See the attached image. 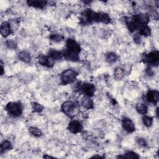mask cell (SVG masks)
Returning a JSON list of instances; mask_svg holds the SVG:
<instances>
[{
  "instance_id": "obj_18",
  "label": "cell",
  "mask_w": 159,
  "mask_h": 159,
  "mask_svg": "<svg viewBox=\"0 0 159 159\" xmlns=\"http://www.w3.org/2000/svg\"><path fill=\"white\" fill-rule=\"evenodd\" d=\"M19 59L25 63H29L31 61L30 54L26 51H22L18 54Z\"/></svg>"
},
{
  "instance_id": "obj_15",
  "label": "cell",
  "mask_w": 159,
  "mask_h": 159,
  "mask_svg": "<svg viewBox=\"0 0 159 159\" xmlns=\"http://www.w3.org/2000/svg\"><path fill=\"white\" fill-rule=\"evenodd\" d=\"M27 3L30 6H32L35 8L42 9L45 6V5L47 3V1H42V0H30V1H27Z\"/></svg>"
},
{
  "instance_id": "obj_7",
  "label": "cell",
  "mask_w": 159,
  "mask_h": 159,
  "mask_svg": "<svg viewBox=\"0 0 159 159\" xmlns=\"http://www.w3.org/2000/svg\"><path fill=\"white\" fill-rule=\"evenodd\" d=\"M142 60L144 63L152 66H158L159 63V54L158 51H154L145 54Z\"/></svg>"
},
{
  "instance_id": "obj_33",
  "label": "cell",
  "mask_w": 159,
  "mask_h": 159,
  "mask_svg": "<svg viewBox=\"0 0 159 159\" xmlns=\"http://www.w3.org/2000/svg\"><path fill=\"white\" fill-rule=\"evenodd\" d=\"M4 73V67L2 63V61H1V75H2Z\"/></svg>"
},
{
  "instance_id": "obj_23",
  "label": "cell",
  "mask_w": 159,
  "mask_h": 159,
  "mask_svg": "<svg viewBox=\"0 0 159 159\" xmlns=\"http://www.w3.org/2000/svg\"><path fill=\"white\" fill-rule=\"evenodd\" d=\"M124 75V71L121 67H117L114 71V78L117 80H120L122 79Z\"/></svg>"
},
{
  "instance_id": "obj_22",
  "label": "cell",
  "mask_w": 159,
  "mask_h": 159,
  "mask_svg": "<svg viewBox=\"0 0 159 159\" xmlns=\"http://www.w3.org/2000/svg\"><path fill=\"white\" fill-rule=\"evenodd\" d=\"M138 34L139 35H143V36H145V37H148V36L150 35V34H151V29L147 25H144L139 30V34Z\"/></svg>"
},
{
  "instance_id": "obj_4",
  "label": "cell",
  "mask_w": 159,
  "mask_h": 159,
  "mask_svg": "<svg viewBox=\"0 0 159 159\" xmlns=\"http://www.w3.org/2000/svg\"><path fill=\"white\" fill-rule=\"evenodd\" d=\"M5 109L7 112L13 117H19L22 113V106L19 102H8Z\"/></svg>"
},
{
  "instance_id": "obj_2",
  "label": "cell",
  "mask_w": 159,
  "mask_h": 159,
  "mask_svg": "<svg viewBox=\"0 0 159 159\" xmlns=\"http://www.w3.org/2000/svg\"><path fill=\"white\" fill-rule=\"evenodd\" d=\"M81 51L80 44L74 39L69 38L66 42V48L62 52L63 57L68 60L78 61L80 60L79 53Z\"/></svg>"
},
{
  "instance_id": "obj_29",
  "label": "cell",
  "mask_w": 159,
  "mask_h": 159,
  "mask_svg": "<svg viewBox=\"0 0 159 159\" xmlns=\"http://www.w3.org/2000/svg\"><path fill=\"white\" fill-rule=\"evenodd\" d=\"M6 45L9 48H11V49H15V48H17V43H16V42L14 40H11V39L7 40L6 42Z\"/></svg>"
},
{
  "instance_id": "obj_16",
  "label": "cell",
  "mask_w": 159,
  "mask_h": 159,
  "mask_svg": "<svg viewBox=\"0 0 159 159\" xmlns=\"http://www.w3.org/2000/svg\"><path fill=\"white\" fill-rule=\"evenodd\" d=\"M81 104L82 106L86 109H91L94 107V103L93 100L91 99V97L85 96L81 99Z\"/></svg>"
},
{
  "instance_id": "obj_17",
  "label": "cell",
  "mask_w": 159,
  "mask_h": 159,
  "mask_svg": "<svg viewBox=\"0 0 159 159\" xmlns=\"http://www.w3.org/2000/svg\"><path fill=\"white\" fill-rule=\"evenodd\" d=\"M48 55L51 58H52L54 61L61 60L63 57V53L61 52H60V51H58L56 50H53V49L49 50Z\"/></svg>"
},
{
  "instance_id": "obj_9",
  "label": "cell",
  "mask_w": 159,
  "mask_h": 159,
  "mask_svg": "<svg viewBox=\"0 0 159 159\" xmlns=\"http://www.w3.org/2000/svg\"><path fill=\"white\" fill-rule=\"evenodd\" d=\"M37 60L40 65L47 68H52L54 65V60L48 55H39L37 57Z\"/></svg>"
},
{
  "instance_id": "obj_32",
  "label": "cell",
  "mask_w": 159,
  "mask_h": 159,
  "mask_svg": "<svg viewBox=\"0 0 159 159\" xmlns=\"http://www.w3.org/2000/svg\"><path fill=\"white\" fill-rule=\"evenodd\" d=\"M146 73H147V75H148V76H152V75H153V71L152 70V69H151L150 68H147V70H146Z\"/></svg>"
},
{
  "instance_id": "obj_31",
  "label": "cell",
  "mask_w": 159,
  "mask_h": 159,
  "mask_svg": "<svg viewBox=\"0 0 159 159\" xmlns=\"http://www.w3.org/2000/svg\"><path fill=\"white\" fill-rule=\"evenodd\" d=\"M133 39H134V41L136 43H137V44L140 43V42H141V41H142L140 35H139L137 34H135L134 35V36H133Z\"/></svg>"
},
{
  "instance_id": "obj_6",
  "label": "cell",
  "mask_w": 159,
  "mask_h": 159,
  "mask_svg": "<svg viewBox=\"0 0 159 159\" xmlns=\"http://www.w3.org/2000/svg\"><path fill=\"white\" fill-rule=\"evenodd\" d=\"M96 12L91 9H86L81 14L80 23L83 25L89 24L93 22H95Z\"/></svg>"
},
{
  "instance_id": "obj_3",
  "label": "cell",
  "mask_w": 159,
  "mask_h": 159,
  "mask_svg": "<svg viewBox=\"0 0 159 159\" xmlns=\"http://www.w3.org/2000/svg\"><path fill=\"white\" fill-rule=\"evenodd\" d=\"M78 76V73L72 69H67L64 70L60 75L61 84L66 85L75 82Z\"/></svg>"
},
{
  "instance_id": "obj_10",
  "label": "cell",
  "mask_w": 159,
  "mask_h": 159,
  "mask_svg": "<svg viewBox=\"0 0 159 159\" xmlns=\"http://www.w3.org/2000/svg\"><path fill=\"white\" fill-rule=\"evenodd\" d=\"M122 127L124 130L128 133L134 132L135 130V125L132 120L127 117H124L121 121Z\"/></svg>"
},
{
  "instance_id": "obj_19",
  "label": "cell",
  "mask_w": 159,
  "mask_h": 159,
  "mask_svg": "<svg viewBox=\"0 0 159 159\" xmlns=\"http://www.w3.org/2000/svg\"><path fill=\"white\" fill-rule=\"evenodd\" d=\"M12 148V145L10 141L7 140H3L0 145V153L1 154H2L4 152L7 150H10Z\"/></svg>"
},
{
  "instance_id": "obj_34",
  "label": "cell",
  "mask_w": 159,
  "mask_h": 159,
  "mask_svg": "<svg viewBox=\"0 0 159 159\" xmlns=\"http://www.w3.org/2000/svg\"><path fill=\"white\" fill-rule=\"evenodd\" d=\"M43 157H44V158H53V157H52L47 156V155H44V156H43Z\"/></svg>"
},
{
  "instance_id": "obj_20",
  "label": "cell",
  "mask_w": 159,
  "mask_h": 159,
  "mask_svg": "<svg viewBox=\"0 0 159 159\" xmlns=\"http://www.w3.org/2000/svg\"><path fill=\"white\" fill-rule=\"evenodd\" d=\"M136 111L137 112L141 115H145L148 112V107L145 104L143 103H137L135 106Z\"/></svg>"
},
{
  "instance_id": "obj_25",
  "label": "cell",
  "mask_w": 159,
  "mask_h": 159,
  "mask_svg": "<svg viewBox=\"0 0 159 159\" xmlns=\"http://www.w3.org/2000/svg\"><path fill=\"white\" fill-rule=\"evenodd\" d=\"M29 131L31 135L36 137H39L42 135V131L36 127H30L29 128Z\"/></svg>"
},
{
  "instance_id": "obj_26",
  "label": "cell",
  "mask_w": 159,
  "mask_h": 159,
  "mask_svg": "<svg viewBox=\"0 0 159 159\" xmlns=\"http://www.w3.org/2000/svg\"><path fill=\"white\" fill-rule=\"evenodd\" d=\"M142 122L145 126L147 127H150L153 124V118L144 115V116L142 117Z\"/></svg>"
},
{
  "instance_id": "obj_12",
  "label": "cell",
  "mask_w": 159,
  "mask_h": 159,
  "mask_svg": "<svg viewBox=\"0 0 159 159\" xmlns=\"http://www.w3.org/2000/svg\"><path fill=\"white\" fill-rule=\"evenodd\" d=\"M147 100L153 104H157L159 101V92L157 90H149L146 94Z\"/></svg>"
},
{
  "instance_id": "obj_13",
  "label": "cell",
  "mask_w": 159,
  "mask_h": 159,
  "mask_svg": "<svg viewBox=\"0 0 159 159\" xmlns=\"http://www.w3.org/2000/svg\"><path fill=\"white\" fill-rule=\"evenodd\" d=\"M0 32L2 37H7L12 33L11 25L8 22H3L0 26Z\"/></svg>"
},
{
  "instance_id": "obj_27",
  "label": "cell",
  "mask_w": 159,
  "mask_h": 159,
  "mask_svg": "<svg viewBox=\"0 0 159 159\" xmlns=\"http://www.w3.org/2000/svg\"><path fill=\"white\" fill-rule=\"evenodd\" d=\"M49 38L51 40L55 42H60L63 40L64 37L62 35L59 34H50Z\"/></svg>"
},
{
  "instance_id": "obj_24",
  "label": "cell",
  "mask_w": 159,
  "mask_h": 159,
  "mask_svg": "<svg viewBox=\"0 0 159 159\" xmlns=\"http://www.w3.org/2000/svg\"><path fill=\"white\" fill-rule=\"evenodd\" d=\"M118 158H139L140 156L135 152L133 151H127L124 154L123 156H119Z\"/></svg>"
},
{
  "instance_id": "obj_30",
  "label": "cell",
  "mask_w": 159,
  "mask_h": 159,
  "mask_svg": "<svg viewBox=\"0 0 159 159\" xmlns=\"http://www.w3.org/2000/svg\"><path fill=\"white\" fill-rule=\"evenodd\" d=\"M137 143L142 146V147H146L147 145V143L146 140L143 138H139L137 139Z\"/></svg>"
},
{
  "instance_id": "obj_8",
  "label": "cell",
  "mask_w": 159,
  "mask_h": 159,
  "mask_svg": "<svg viewBox=\"0 0 159 159\" xmlns=\"http://www.w3.org/2000/svg\"><path fill=\"white\" fill-rule=\"evenodd\" d=\"M83 93H84L86 96L91 97L94 95L95 93V86L92 83H85L80 84V87L79 89Z\"/></svg>"
},
{
  "instance_id": "obj_5",
  "label": "cell",
  "mask_w": 159,
  "mask_h": 159,
  "mask_svg": "<svg viewBox=\"0 0 159 159\" xmlns=\"http://www.w3.org/2000/svg\"><path fill=\"white\" fill-rule=\"evenodd\" d=\"M62 112L69 117L73 116L77 113L78 109L76 104L71 101H68L64 102L61 107Z\"/></svg>"
},
{
  "instance_id": "obj_21",
  "label": "cell",
  "mask_w": 159,
  "mask_h": 159,
  "mask_svg": "<svg viewBox=\"0 0 159 159\" xmlns=\"http://www.w3.org/2000/svg\"><path fill=\"white\" fill-rule=\"evenodd\" d=\"M106 59L109 63H112L117 60L118 56L114 52H109L106 54Z\"/></svg>"
},
{
  "instance_id": "obj_11",
  "label": "cell",
  "mask_w": 159,
  "mask_h": 159,
  "mask_svg": "<svg viewBox=\"0 0 159 159\" xmlns=\"http://www.w3.org/2000/svg\"><path fill=\"white\" fill-rule=\"evenodd\" d=\"M83 125L80 121L73 120L69 122L68 125V130L73 134H78L83 130Z\"/></svg>"
},
{
  "instance_id": "obj_14",
  "label": "cell",
  "mask_w": 159,
  "mask_h": 159,
  "mask_svg": "<svg viewBox=\"0 0 159 159\" xmlns=\"http://www.w3.org/2000/svg\"><path fill=\"white\" fill-rule=\"evenodd\" d=\"M111 19L109 14L105 12H96L95 22H102L104 24H109Z\"/></svg>"
},
{
  "instance_id": "obj_1",
  "label": "cell",
  "mask_w": 159,
  "mask_h": 159,
  "mask_svg": "<svg viewBox=\"0 0 159 159\" xmlns=\"http://www.w3.org/2000/svg\"><path fill=\"white\" fill-rule=\"evenodd\" d=\"M150 16L147 14H139L132 17H125V23L130 32L139 30L141 27L147 25L149 22Z\"/></svg>"
},
{
  "instance_id": "obj_28",
  "label": "cell",
  "mask_w": 159,
  "mask_h": 159,
  "mask_svg": "<svg viewBox=\"0 0 159 159\" xmlns=\"http://www.w3.org/2000/svg\"><path fill=\"white\" fill-rule=\"evenodd\" d=\"M32 107L34 112L38 113L41 112L43 109V106L36 102H34L32 103Z\"/></svg>"
}]
</instances>
